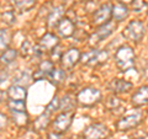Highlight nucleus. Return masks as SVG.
<instances>
[{
	"instance_id": "f257e3e1",
	"label": "nucleus",
	"mask_w": 148,
	"mask_h": 139,
	"mask_svg": "<svg viewBox=\"0 0 148 139\" xmlns=\"http://www.w3.org/2000/svg\"><path fill=\"white\" fill-rule=\"evenodd\" d=\"M135 50L132 47H130L127 44H123L121 47H119L116 53H115V62L116 65L120 69V72H127L135 65Z\"/></svg>"
},
{
	"instance_id": "f03ea898",
	"label": "nucleus",
	"mask_w": 148,
	"mask_h": 139,
	"mask_svg": "<svg viewBox=\"0 0 148 139\" xmlns=\"http://www.w3.org/2000/svg\"><path fill=\"white\" fill-rule=\"evenodd\" d=\"M122 36L131 42H141L146 36V25L140 20L130 21L128 25L125 27Z\"/></svg>"
},
{
	"instance_id": "7ed1b4c3",
	"label": "nucleus",
	"mask_w": 148,
	"mask_h": 139,
	"mask_svg": "<svg viewBox=\"0 0 148 139\" xmlns=\"http://www.w3.org/2000/svg\"><path fill=\"white\" fill-rule=\"evenodd\" d=\"M109 58V54L104 49H95L92 48L88 52L80 54L79 62H82L84 65L88 67H98L104 64Z\"/></svg>"
},
{
	"instance_id": "20e7f679",
	"label": "nucleus",
	"mask_w": 148,
	"mask_h": 139,
	"mask_svg": "<svg viewBox=\"0 0 148 139\" xmlns=\"http://www.w3.org/2000/svg\"><path fill=\"white\" fill-rule=\"evenodd\" d=\"M142 118H143V114L141 111H137V110L130 111V112L122 116L117 121L116 128H117V131H121V132L130 131V129L136 128L142 122Z\"/></svg>"
},
{
	"instance_id": "39448f33",
	"label": "nucleus",
	"mask_w": 148,
	"mask_h": 139,
	"mask_svg": "<svg viewBox=\"0 0 148 139\" xmlns=\"http://www.w3.org/2000/svg\"><path fill=\"white\" fill-rule=\"evenodd\" d=\"M101 100V92L95 87H85L80 90L77 95V101L84 107L95 106Z\"/></svg>"
},
{
	"instance_id": "423d86ee",
	"label": "nucleus",
	"mask_w": 148,
	"mask_h": 139,
	"mask_svg": "<svg viewBox=\"0 0 148 139\" xmlns=\"http://www.w3.org/2000/svg\"><path fill=\"white\" fill-rule=\"evenodd\" d=\"M110 137V129L103 123H91L83 132L84 139H108Z\"/></svg>"
},
{
	"instance_id": "0eeeda50",
	"label": "nucleus",
	"mask_w": 148,
	"mask_h": 139,
	"mask_svg": "<svg viewBox=\"0 0 148 139\" xmlns=\"http://www.w3.org/2000/svg\"><path fill=\"white\" fill-rule=\"evenodd\" d=\"M116 30V22L115 21H109L104 25L98 26V30H96L94 33L89 37V42L91 46L98 44L99 42H101L103 40L108 38L110 35H112V32Z\"/></svg>"
},
{
	"instance_id": "6e6552de",
	"label": "nucleus",
	"mask_w": 148,
	"mask_h": 139,
	"mask_svg": "<svg viewBox=\"0 0 148 139\" xmlns=\"http://www.w3.org/2000/svg\"><path fill=\"white\" fill-rule=\"evenodd\" d=\"M73 118H74L73 111L59 113L57 117H56V119L53 121V123H52L53 132H54V133H58V134H62V133H64V132H67L68 129H69V127L72 126Z\"/></svg>"
},
{
	"instance_id": "1a4fd4ad",
	"label": "nucleus",
	"mask_w": 148,
	"mask_h": 139,
	"mask_svg": "<svg viewBox=\"0 0 148 139\" xmlns=\"http://www.w3.org/2000/svg\"><path fill=\"white\" fill-rule=\"evenodd\" d=\"M80 54L82 53L79 52V49H77V48H71V49H68L66 53H63L61 57V64H62L63 69L71 70L72 68L75 67L77 63L79 62Z\"/></svg>"
},
{
	"instance_id": "9d476101",
	"label": "nucleus",
	"mask_w": 148,
	"mask_h": 139,
	"mask_svg": "<svg viewBox=\"0 0 148 139\" xmlns=\"http://www.w3.org/2000/svg\"><path fill=\"white\" fill-rule=\"evenodd\" d=\"M111 7H112L111 4H104V5H101L94 12V15H92V25L100 26V25H104L106 22H109L111 18Z\"/></svg>"
},
{
	"instance_id": "9b49d317",
	"label": "nucleus",
	"mask_w": 148,
	"mask_h": 139,
	"mask_svg": "<svg viewBox=\"0 0 148 139\" xmlns=\"http://www.w3.org/2000/svg\"><path fill=\"white\" fill-rule=\"evenodd\" d=\"M59 44V38L57 35L52 33V32H47L41 37L40 42H38V48L42 52H51L54 48H57V46Z\"/></svg>"
},
{
	"instance_id": "f8f14e48",
	"label": "nucleus",
	"mask_w": 148,
	"mask_h": 139,
	"mask_svg": "<svg viewBox=\"0 0 148 139\" xmlns=\"http://www.w3.org/2000/svg\"><path fill=\"white\" fill-rule=\"evenodd\" d=\"M57 33L58 36L63 37V38H68V37H72L75 32V26H74L73 21L68 17H63L59 24L57 25Z\"/></svg>"
},
{
	"instance_id": "ddd939ff",
	"label": "nucleus",
	"mask_w": 148,
	"mask_h": 139,
	"mask_svg": "<svg viewBox=\"0 0 148 139\" xmlns=\"http://www.w3.org/2000/svg\"><path fill=\"white\" fill-rule=\"evenodd\" d=\"M64 16V7L63 5H58L51 9V11L48 12L47 16V26L48 29H56L57 25L59 24V21Z\"/></svg>"
},
{
	"instance_id": "4468645a",
	"label": "nucleus",
	"mask_w": 148,
	"mask_h": 139,
	"mask_svg": "<svg viewBox=\"0 0 148 139\" xmlns=\"http://www.w3.org/2000/svg\"><path fill=\"white\" fill-rule=\"evenodd\" d=\"M133 84L128 80H123V79H114L109 84V90H111L114 94H125L132 90Z\"/></svg>"
},
{
	"instance_id": "2eb2a0df",
	"label": "nucleus",
	"mask_w": 148,
	"mask_h": 139,
	"mask_svg": "<svg viewBox=\"0 0 148 139\" xmlns=\"http://www.w3.org/2000/svg\"><path fill=\"white\" fill-rule=\"evenodd\" d=\"M148 87L147 85L145 86H141L135 94L132 95L131 97V102H132V106L133 107H142V106L147 105V100H148Z\"/></svg>"
},
{
	"instance_id": "dca6fc26",
	"label": "nucleus",
	"mask_w": 148,
	"mask_h": 139,
	"mask_svg": "<svg viewBox=\"0 0 148 139\" xmlns=\"http://www.w3.org/2000/svg\"><path fill=\"white\" fill-rule=\"evenodd\" d=\"M9 100H16V101H25L27 97V90L26 87L12 84L6 91Z\"/></svg>"
},
{
	"instance_id": "f3484780",
	"label": "nucleus",
	"mask_w": 148,
	"mask_h": 139,
	"mask_svg": "<svg viewBox=\"0 0 148 139\" xmlns=\"http://www.w3.org/2000/svg\"><path fill=\"white\" fill-rule=\"evenodd\" d=\"M54 68L53 63L51 61H42L40 63V67L34 73V75H32V78H34L35 81H38V80H42V79L47 78V75L49 74V72L52 70V69Z\"/></svg>"
},
{
	"instance_id": "a211bd4d",
	"label": "nucleus",
	"mask_w": 148,
	"mask_h": 139,
	"mask_svg": "<svg viewBox=\"0 0 148 139\" xmlns=\"http://www.w3.org/2000/svg\"><path fill=\"white\" fill-rule=\"evenodd\" d=\"M128 7L122 4H116L111 7V17L115 20V22H121L123 20H126L128 17Z\"/></svg>"
},
{
	"instance_id": "6ab92c4d",
	"label": "nucleus",
	"mask_w": 148,
	"mask_h": 139,
	"mask_svg": "<svg viewBox=\"0 0 148 139\" xmlns=\"http://www.w3.org/2000/svg\"><path fill=\"white\" fill-rule=\"evenodd\" d=\"M16 57H17V50L16 49H14V48L5 49L1 53V55H0V65H3V67L10 65V64H12L14 62H15Z\"/></svg>"
},
{
	"instance_id": "aec40b11",
	"label": "nucleus",
	"mask_w": 148,
	"mask_h": 139,
	"mask_svg": "<svg viewBox=\"0 0 148 139\" xmlns=\"http://www.w3.org/2000/svg\"><path fill=\"white\" fill-rule=\"evenodd\" d=\"M47 79L53 85L57 86L64 81V79H66V72L61 68H53L47 75Z\"/></svg>"
},
{
	"instance_id": "412c9836",
	"label": "nucleus",
	"mask_w": 148,
	"mask_h": 139,
	"mask_svg": "<svg viewBox=\"0 0 148 139\" xmlns=\"http://www.w3.org/2000/svg\"><path fill=\"white\" fill-rule=\"evenodd\" d=\"M51 122V114L48 112H45L41 113L38 117L35 119L34 122V128L37 129V131H42V129H46L48 127V124Z\"/></svg>"
},
{
	"instance_id": "4be33fe9",
	"label": "nucleus",
	"mask_w": 148,
	"mask_h": 139,
	"mask_svg": "<svg viewBox=\"0 0 148 139\" xmlns=\"http://www.w3.org/2000/svg\"><path fill=\"white\" fill-rule=\"evenodd\" d=\"M11 42V33L9 30L1 29L0 30V52H4L9 48Z\"/></svg>"
},
{
	"instance_id": "5701e85b",
	"label": "nucleus",
	"mask_w": 148,
	"mask_h": 139,
	"mask_svg": "<svg viewBox=\"0 0 148 139\" xmlns=\"http://www.w3.org/2000/svg\"><path fill=\"white\" fill-rule=\"evenodd\" d=\"M36 0H14V5L20 12H26L35 6Z\"/></svg>"
},
{
	"instance_id": "b1692460",
	"label": "nucleus",
	"mask_w": 148,
	"mask_h": 139,
	"mask_svg": "<svg viewBox=\"0 0 148 139\" xmlns=\"http://www.w3.org/2000/svg\"><path fill=\"white\" fill-rule=\"evenodd\" d=\"M31 82V75L27 72H21L18 73L16 76H14V84L15 85H20L26 87Z\"/></svg>"
},
{
	"instance_id": "393cba45",
	"label": "nucleus",
	"mask_w": 148,
	"mask_h": 139,
	"mask_svg": "<svg viewBox=\"0 0 148 139\" xmlns=\"http://www.w3.org/2000/svg\"><path fill=\"white\" fill-rule=\"evenodd\" d=\"M74 107V100L69 95H64L61 100H59V110L63 112H69Z\"/></svg>"
},
{
	"instance_id": "a878e982",
	"label": "nucleus",
	"mask_w": 148,
	"mask_h": 139,
	"mask_svg": "<svg viewBox=\"0 0 148 139\" xmlns=\"http://www.w3.org/2000/svg\"><path fill=\"white\" fill-rule=\"evenodd\" d=\"M8 107L11 112H26V104L25 101H16V100H8Z\"/></svg>"
},
{
	"instance_id": "bb28decb",
	"label": "nucleus",
	"mask_w": 148,
	"mask_h": 139,
	"mask_svg": "<svg viewBox=\"0 0 148 139\" xmlns=\"http://www.w3.org/2000/svg\"><path fill=\"white\" fill-rule=\"evenodd\" d=\"M29 114L26 112H12V121L18 127H24L29 123Z\"/></svg>"
},
{
	"instance_id": "cd10ccee",
	"label": "nucleus",
	"mask_w": 148,
	"mask_h": 139,
	"mask_svg": "<svg viewBox=\"0 0 148 139\" xmlns=\"http://www.w3.org/2000/svg\"><path fill=\"white\" fill-rule=\"evenodd\" d=\"M0 18H1V21H3L5 25H8V26H12V25L16 22L15 12H14L12 10L3 11L1 14H0Z\"/></svg>"
},
{
	"instance_id": "c85d7f7f",
	"label": "nucleus",
	"mask_w": 148,
	"mask_h": 139,
	"mask_svg": "<svg viewBox=\"0 0 148 139\" xmlns=\"http://www.w3.org/2000/svg\"><path fill=\"white\" fill-rule=\"evenodd\" d=\"M20 50H21L22 57H31V55L35 54V46L32 44L29 40H26L22 42Z\"/></svg>"
},
{
	"instance_id": "c756f323",
	"label": "nucleus",
	"mask_w": 148,
	"mask_h": 139,
	"mask_svg": "<svg viewBox=\"0 0 148 139\" xmlns=\"http://www.w3.org/2000/svg\"><path fill=\"white\" fill-rule=\"evenodd\" d=\"M120 105H121V101H120V99H117L116 96H110V97H108V100L105 101V106L109 110L117 108Z\"/></svg>"
},
{
	"instance_id": "7c9ffc66",
	"label": "nucleus",
	"mask_w": 148,
	"mask_h": 139,
	"mask_svg": "<svg viewBox=\"0 0 148 139\" xmlns=\"http://www.w3.org/2000/svg\"><path fill=\"white\" fill-rule=\"evenodd\" d=\"M131 4L133 11L136 12H142L147 9V0H133Z\"/></svg>"
},
{
	"instance_id": "2f4dec72",
	"label": "nucleus",
	"mask_w": 148,
	"mask_h": 139,
	"mask_svg": "<svg viewBox=\"0 0 148 139\" xmlns=\"http://www.w3.org/2000/svg\"><path fill=\"white\" fill-rule=\"evenodd\" d=\"M45 111L46 112H48L49 114H52L53 112H56V111H59V99L57 96L53 97V100L47 105V107H46Z\"/></svg>"
},
{
	"instance_id": "473e14b6",
	"label": "nucleus",
	"mask_w": 148,
	"mask_h": 139,
	"mask_svg": "<svg viewBox=\"0 0 148 139\" xmlns=\"http://www.w3.org/2000/svg\"><path fill=\"white\" fill-rule=\"evenodd\" d=\"M6 124H8V117L4 113L0 112V132L6 127Z\"/></svg>"
},
{
	"instance_id": "72a5a7b5",
	"label": "nucleus",
	"mask_w": 148,
	"mask_h": 139,
	"mask_svg": "<svg viewBox=\"0 0 148 139\" xmlns=\"http://www.w3.org/2000/svg\"><path fill=\"white\" fill-rule=\"evenodd\" d=\"M6 79H8V73L5 70H1V69H0V84L5 81Z\"/></svg>"
},
{
	"instance_id": "f704fd0d",
	"label": "nucleus",
	"mask_w": 148,
	"mask_h": 139,
	"mask_svg": "<svg viewBox=\"0 0 148 139\" xmlns=\"http://www.w3.org/2000/svg\"><path fill=\"white\" fill-rule=\"evenodd\" d=\"M48 139H62L61 137V134H58V133H49L48 134Z\"/></svg>"
},
{
	"instance_id": "c9c22d12",
	"label": "nucleus",
	"mask_w": 148,
	"mask_h": 139,
	"mask_svg": "<svg viewBox=\"0 0 148 139\" xmlns=\"http://www.w3.org/2000/svg\"><path fill=\"white\" fill-rule=\"evenodd\" d=\"M119 4H122V5H127V4H131L133 0H117Z\"/></svg>"
},
{
	"instance_id": "e433bc0d",
	"label": "nucleus",
	"mask_w": 148,
	"mask_h": 139,
	"mask_svg": "<svg viewBox=\"0 0 148 139\" xmlns=\"http://www.w3.org/2000/svg\"><path fill=\"white\" fill-rule=\"evenodd\" d=\"M5 97H8L6 92H4V91H0V102H1L3 100H5Z\"/></svg>"
},
{
	"instance_id": "4c0bfd02",
	"label": "nucleus",
	"mask_w": 148,
	"mask_h": 139,
	"mask_svg": "<svg viewBox=\"0 0 148 139\" xmlns=\"http://www.w3.org/2000/svg\"><path fill=\"white\" fill-rule=\"evenodd\" d=\"M40 139H42V138H40Z\"/></svg>"
}]
</instances>
